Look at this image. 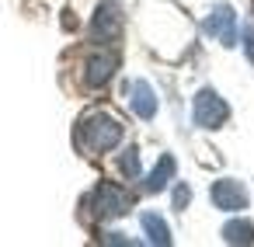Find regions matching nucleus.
Wrapping results in <instances>:
<instances>
[{"mask_svg": "<svg viewBox=\"0 0 254 247\" xmlns=\"http://www.w3.org/2000/svg\"><path fill=\"white\" fill-rule=\"evenodd\" d=\"M122 143V122L105 112V108H94L87 112L80 122H77V146L87 153V157H98V153H108Z\"/></svg>", "mask_w": 254, "mask_h": 247, "instance_id": "1", "label": "nucleus"}, {"mask_svg": "<svg viewBox=\"0 0 254 247\" xmlns=\"http://www.w3.org/2000/svg\"><path fill=\"white\" fill-rule=\"evenodd\" d=\"M129 205H132L129 191L119 188V185H112V181H101V185L84 198V209H91V216L101 219V223H105V219H119V216H126Z\"/></svg>", "mask_w": 254, "mask_h": 247, "instance_id": "2", "label": "nucleus"}, {"mask_svg": "<svg viewBox=\"0 0 254 247\" xmlns=\"http://www.w3.org/2000/svg\"><path fill=\"white\" fill-rule=\"evenodd\" d=\"M191 119H195L198 129H219L230 119V108H226V101L212 87H202L195 94V101H191Z\"/></svg>", "mask_w": 254, "mask_h": 247, "instance_id": "3", "label": "nucleus"}, {"mask_svg": "<svg viewBox=\"0 0 254 247\" xmlns=\"http://www.w3.org/2000/svg\"><path fill=\"white\" fill-rule=\"evenodd\" d=\"M202 32L212 35V39H219L223 46H237V14H233V7L230 4L212 7L209 18L202 21Z\"/></svg>", "mask_w": 254, "mask_h": 247, "instance_id": "4", "label": "nucleus"}, {"mask_svg": "<svg viewBox=\"0 0 254 247\" xmlns=\"http://www.w3.org/2000/svg\"><path fill=\"white\" fill-rule=\"evenodd\" d=\"M209 195H212V205L223 209V212H240V209H247V188H244L240 181H233V178L212 181Z\"/></svg>", "mask_w": 254, "mask_h": 247, "instance_id": "5", "label": "nucleus"}, {"mask_svg": "<svg viewBox=\"0 0 254 247\" xmlns=\"http://www.w3.org/2000/svg\"><path fill=\"white\" fill-rule=\"evenodd\" d=\"M115 70H119V56L105 49V53H94L84 63V80H87V87H105L115 77Z\"/></svg>", "mask_w": 254, "mask_h": 247, "instance_id": "6", "label": "nucleus"}, {"mask_svg": "<svg viewBox=\"0 0 254 247\" xmlns=\"http://www.w3.org/2000/svg\"><path fill=\"white\" fill-rule=\"evenodd\" d=\"M119 32H122V11H119L115 4H101V7L94 11L91 35H94L98 42H112V39H119Z\"/></svg>", "mask_w": 254, "mask_h": 247, "instance_id": "7", "label": "nucleus"}, {"mask_svg": "<svg viewBox=\"0 0 254 247\" xmlns=\"http://www.w3.org/2000/svg\"><path fill=\"white\" fill-rule=\"evenodd\" d=\"M126 94H129V108L139 115V119H153L157 115V94H153V87L146 84V80H132V84H126Z\"/></svg>", "mask_w": 254, "mask_h": 247, "instance_id": "8", "label": "nucleus"}, {"mask_svg": "<svg viewBox=\"0 0 254 247\" xmlns=\"http://www.w3.org/2000/svg\"><path fill=\"white\" fill-rule=\"evenodd\" d=\"M174 171H178V160L171 157V153H164L160 160H157V167L146 174V181H143V188L146 191H164L171 181H174Z\"/></svg>", "mask_w": 254, "mask_h": 247, "instance_id": "9", "label": "nucleus"}, {"mask_svg": "<svg viewBox=\"0 0 254 247\" xmlns=\"http://www.w3.org/2000/svg\"><path fill=\"white\" fill-rule=\"evenodd\" d=\"M139 223H143V230H146V240H150V244H160V247H167V244H171V230H167V223H164L157 212H143V216H139Z\"/></svg>", "mask_w": 254, "mask_h": 247, "instance_id": "10", "label": "nucleus"}, {"mask_svg": "<svg viewBox=\"0 0 254 247\" xmlns=\"http://www.w3.org/2000/svg\"><path fill=\"white\" fill-rule=\"evenodd\" d=\"M223 240L226 244H254V223L251 219H230L223 226Z\"/></svg>", "mask_w": 254, "mask_h": 247, "instance_id": "11", "label": "nucleus"}, {"mask_svg": "<svg viewBox=\"0 0 254 247\" xmlns=\"http://www.w3.org/2000/svg\"><path fill=\"white\" fill-rule=\"evenodd\" d=\"M119 171H122L129 181H136V178H139V150H136V146H129V150L119 157Z\"/></svg>", "mask_w": 254, "mask_h": 247, "instance_id": "12", "label": "nucleus"}, {"mask_svg": "<svg viewBox=\"0 0 254 247\" xmlns=\"http://www.w3.org/2000/svg\"><path fill=\"white\" fill-rule=\"evenodd\" d=\"M188 198H191V188H188V185H178V188H174V209H178V212H185Z\"/></svg>", "mask_w": 254, "mask_h": 247, "instance_id": "13", "label": "nucleus"}, {"mask_svg": "<svg viewBox=\"0 0 254 247\" xmlns=\"http://www.w3.org/2000/svg\"><path fill=\"white\" fill-rule=\"evenodd\" d=\"M240 35H244V53H247V60L254 63V25H247Z\"/></svg>", "mask_w": 254, "mask_h": 247, "instance_id": "14", "label": "nucleus"}, {"mask_svg": "<svg viewBox=\"0 0 254 247\" xmlns=\"http://www.w3.org/2000/svg\"><path fill=\"white\" fill-rule=\"evenodd\" d=\"M251 11H254V0H251Z\"/></svg>", "mask_w": 254, "mask_h": 247, "instance_id": "15", "label": "nucleus"}]
</instances>
